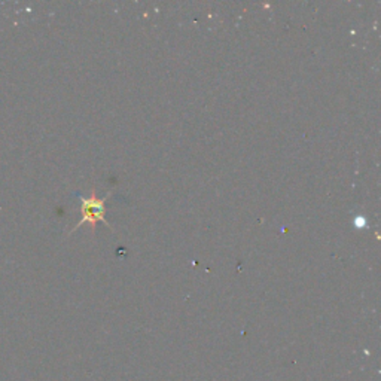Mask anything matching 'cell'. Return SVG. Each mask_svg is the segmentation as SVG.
I'll return each instance as SVG.
<instances>
[{"instance_id":"obj_1","label":"cell","mask_w":381,"mask_h":381,"mask_svg":"<svg viewBox=\"0 0 381 381\" xmlns=\"http://www.w3.org/2000/svg\"><path fill=\"white\" fill-rule=\"evenodd\" d=\"M78 197L80 199V215H83V219H80L78 222V225L72 231H76L85 222H88L89 225H91L93 232L96 230V224L100 222V221L105 222L109 226V222H107V219L105 217V213H106L105 203L107 202V197L97 198L94 190H93V194H91V197H89V198H85L83 195H78Z\"/></svg>"}]
</instances>
